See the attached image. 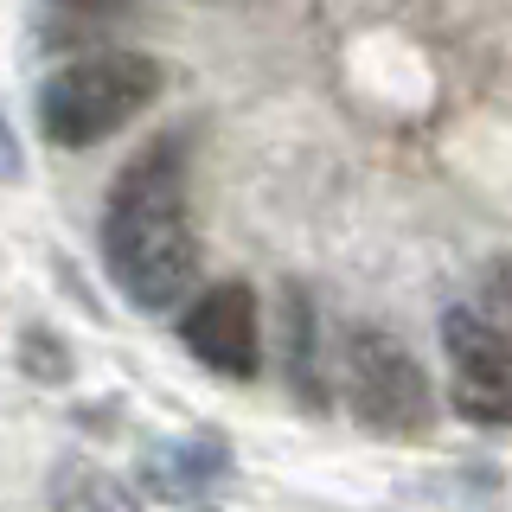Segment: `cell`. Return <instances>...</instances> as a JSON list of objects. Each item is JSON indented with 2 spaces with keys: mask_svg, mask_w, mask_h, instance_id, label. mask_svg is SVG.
I'll return each mask as SVG.
<instances>
[{
  "mask_svg": "<svg viewBox=\"0 0 512 512\" xmlns=\"http://www.w3.org/2000/svg\"><path fill=\"white\" fill-rule=\"evenodd\" d=\"M480 320L487 327H500L506 340H512V256H493L487 269H480Z\"/></svg>",
  "mask_w": 512,
  "mask_h": 512,
  "instance_id": "cell-9",
  "label": "cell"
},
{
  "mask_svg": "<svg viewBox=\"0 0 512 512\" xmlns=\"http://www.w3.org/2000/svg\"><path fill=\"white\" fill-rule=\"evenodd\" d=\"M442 352H448V404L468 423H512V340L487 327L480 308L442 314Z\"/></svg>",
  "mask_w": 512,
  "mask_h": 512,
  "instance_id": "cell-4",
  "label": "cell"
},
{
  "mask_svg": "<svg viewBox=\"0 0 512 512\" xmlns=\"http://www.w3.org/2000/svg\"><path fill=\"white\" fill-rule=\"evenodd\" d=\"M20 173H26V154H20V141H13L7 116H0V180H20Z\"/></svg>",
  "mask_w": 512,
  "mask_h": 512,
  "instance_id": "cell-12",
  "label": "cell"
},
{
  "mask_svg": "<svg viewBox=\"0 0 512 512\" xmlns=\"http://www.w3.org/2000/svg\"><path fill=\"white\" fill-rule=\"evenodd\" d=\"M186 352L218 378H256L263 365V320H256V288L250 282H212L180 320Z\"/></svg>",
  "mask_w": 512,
  "mask_h": 512,
  "instance_id": "cell-5",
  "label": "cell"
},
{
  "mask_svg": "<svg viewBox=\"0 0 512 512\" xmlns=\"http://www.w3.org/2000/svg\"><path fill=\"white\" fill-rule=\"evenodd\" d=\"M64 13H84V20H122V13H135V0H58Z\"/></svg>",
  "mask_w": 512,
  "mask_h": 512,
  "instance_id": "cell-11",
  "label": "cell"
},
{
  "mask_svg": "<svg viewBox=\"0 0 512 512\" xmlns=\"http://www.w3.org/2000/svg\"><path fill=\"white\" fill-rule=\"evenodd\" d=\"M103 256L116 288L141 314L180 308L186 288H199V231L186 212L180 141H160L116 173L103 205Z\"/></svg>",
  "mask_w": 512,
  "mask_h": 512,
  "instance_id": "cell-1",
  "label": "cell"
},
{
  "mask_svg": "<svg viewBox=\"0 0 512 512\" xmlns=\"http://www.w3.org/2000/svg\"><path fill=\"white\" fill-rule=\"evenodd\" d=\"M167 90V64L148 52H90L45 77L39 90V128L52 148H96L116 128L141 122L154 96Z\"/></svg>",
  "mask_w": 512,
  "mask_h": 512,
  "instance_id": "cell-2",
  "label": "cell"
},
{
  "mask_svg": "<svg viewBox=\"0 0 512 512\" xmlns=\"http://www.w3.org/2000/svg\"><path fill=\"white\" fill-rule=\"evenodd\" d=\"M26 372H39V378H71V352L58 346V333H45V327L26 333Z\"/></svg>",
  "mask_w": 512,
  "mask_h": 512,
  "instance_id": "cell-10",
  "label": "cell"
},
{
  "mask_svg": "<svg viewBox=\"0 0 512 512\" xmlns=\"http://www.w3.org/2000/svg\"><path fill=\"white\" fill-rule=\"evenodd\" d=\"M52 512H141V493L103 461H64L52 474Z\"/></svg>",
  "mask_w": 512,
  "mask_h": 512,
  "instance_id": "cell-7",
  "label": "cell"
},
{
  "mask_svg": "<svg viewBox=\"0 0 512 512\" xmlns=\"http://www.w3.org/2000/svg\"><path fill=\"white\" fill-rule=\"evenodd\" d=\"M282 372H288L295 404L327 410V378H320V346H314V301L301 288L282 295Z\"/></svg>",
  "mask_w": 512,
  "mask_h": 512,
  "instance_id": "cell-6",
  "label": "cell"
},
{
  "mask_svg": "<svg viewBox=\"0 0 512 512\" xmlns=\"http://www.w3.org/2000/svg\"><path fill=\"white\" fill-rule=\"evenodd\" d=\"M346 410L359 429L391 442H416L436 429V384L416 365V352L384 327L346 333Z\"/></svg>",
  "mask_w": 512,
  "mask_h": 512,
  "instance_id": "cell-3",
  "label": "cell"
},
{
  "mask_svg": "<svg viewBox=\"0 0 512 512\" xmlns=\"http://www.w3.org/2000/svg\"><path fill=\"white\" fill-rule=\"evenodd\" d=\"M218 468H224L218 436H186V442H173V448H160V455H148V487L160 493V500H186V493H199Z\"/></svg>",
  "mask_w": 512,
  "mask_h": 512,
  "instance_id": "cell-8",
  "label": "cell"
}]
</instances>
